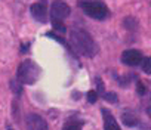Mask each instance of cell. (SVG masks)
Listing matches in <instances>:
<instances>
[{
	"mask_svg": "<svg viewBox=\"0 0 151 130\" xmlns=\"http://www.w3.org/2000/svg\"><path fill=\"white\" fill-rule=\"evenodd\" d=\"M122 121L127 126V127H136L139 124V118L132 112V111H124L122 114Z\"/></svg>",
	"mask_w": 151,
	"mask_h": 130,
	"instance_id": "9",
	"label": "cell"
},
{
	"mask_svg": "<svg viewBox=\"0 0 151 130\" xmlns=\"http://www.w3.org/2000/svg\"><path fill=\"white\" fill-rule=\"evenodd\" d=\"M101 114H102V118H104V130H122L117 120H116V117L111 114L110 109L102 108Z\"/></svg>",
	"mask_w": 151,
	"mask_h": 130,
	"instance_id": "8",
	"label": "cell"
},
{
	"mask_svg": "<svg viewBox=\"0 0 151 130\" xmlns=\"http://www.w3.org/2000/svg\"><path fill=\"white\" fill-rule=\"evenodd\" d=\"M6 130H14V129H11V127H8V129H6Z\"/></svg>",
	"mask_w": 151,
	"mask_h": 130,
	"instance_id": "20",
	"label": "cell"
},
{
	"mask_svg": "<svg viewBox=\"0 0 151 130\" xmlns=\"http://www.w3.org/2000/svg\"><path fill=\"white\" fill-rule=\"evenodd\" d=\"M42 74V70L40 67L31 59H24L21 64H19V67H18V71H17V79L19 83L22 84H34L39 77Z\"/></svg>",
	"mask_w": 151,
	"mask_h": 130,
	"instance_id": "2",
	"label": "cell"
},
{
	"mask_svg": "<svg viewBox=\"0 0 151 130\" xmlns=\"http://www.w3.org/2000/svg\"><path fill=\"white\" fill-rule=\"evenodd\" d=\"M123 24H124V28H127V30H130V31H133V30L138 28V22H136V19L132 18V16H127V18L123 21Z\"/></svg>",
	"mask_w": 151,
	"mask_h": 130,
	"instance_id": "13",
	"label": "cell"
},
{
	"mask_svg": "<svg viewBox=\"0 0 151 130\" xmlns=\"http://www.w3.org/2000/svg\"><path fill=\"white\" fill-rule=\"evenodd\" d=\"M82 121H68L64 124L62 130H82Z\"/></svg>",
	"mask_w": 151,
	"mask_h": 130,
	"instance_id": "11",
	"label": "cell"
},
{
	"mask_svg": "<svg viewBox=\"0 0 151 130\" xmlns=\"http://www.w3.org/2000/svg\"><path fill=\"white\" fill-rule=\"evenodd\" d=\"M52 27H53L55 31H59L61 34H64L67 31V28H65V25L61 19H52Z\"/></svg>",
	"mask_w": 151,
	"mask_h": 130,
	"instance_id": "14",
	"label": "cell"
},
{
	"mask_svg": "<svg viewBox=\"0 0 151 130\" xmlns=\"http://www.w3.org/2000/svg\"><path fill=\"white\" fill-rule=\"evenodd\" d=\"M147 112H148V115L151 117V106H148V108H147Z\"/></svg>",
	"mask_w": 151,
	"mask_h": 130,
	"instance_id": "19",
	"label": "cell"
},
{
	"mask_svg": "<svg viewBox=\"0 0 151 130\" xmlns=\"http://www.w3.org/2000/svg\"><path fill=\"white\" fill-rule=\"evenodd\" d=\"M102 98L107 101V102H110V104H116L117 101H119V98H117V95L114 93V92H108V93H104L102 95Z\"/></svg>",
	"mask_w": 151,
	"mask_h": 130,
	"instance_id": "16",
	"label": "cell"
},
{
	"mask_svg": "<svg viewBox=\"0 0 151 130\" xmlns=\"http://www.w3.org/2000/svg\"><path fill=\"white\" fill-rule=\"evenodd\" d=\"M30 11L36 21H39L42 24H45L47 21V8L45 3H34V5H31Z\"/></svg>",
	"mask_w": 151,
	"mask_h": 130,
	"instance_id": "7",
	"label": "cell"
},
{
	"mask_svg": "<svg viewBox=\"0 0 151 130\" xmlns=\"http://www.w3.org/2000/svg\"><path fill=\"white\" fill-rule=\"evenodd\" d=\"M70 41H71L73 50L80 53V55H83V56L95 58V55H98V52H99L98 43L83 28L73 27L71 31H70Z\"/></svg>",
	"mask_w": 151,
	"mask_h": 130,
	"instance_id": "1",
	"label": "cell"
},
{
	"mask_svg": "<svg viewBox=\"0 0 151 130\" xmlns=\"http://www.w3.org/2000/svg\"><path fill=\"white\" fill-rule=\"evenodd\" d=\"M79 8L83 11L85 15L96 21H104L110 16V9L99 0H79Z\"/></svg>",
	"mask_w": 151,
	"mask_h": 130,
	"instance_id": "3",
	"label": "cell"
},
{
	"mask_svg": "<svg viewBox=\"0 0 151 130\" xmlns=\"http://www.w3.org/2000/svg\"><path fill=\"white\" fill-rule=\"evenodd\" d=\"M22 83H19L18 81V79H14V80H11V89H12V92L17 95V96H21V93H22Z\"/></svg>",
	"mask_w": 151,
	"mask_h": 130,
	"instance_id": "10",
	"label": "cell"
},
{
	"mask_svg": "<svg viewBox=\"0 0 151 130\" xmlns=\"http://www.w3.org/2000/svg\"><path fill=\"white\" fill-rule=\"evenodd\" d=\"M96 84H98V92H96V93H101V95H104L105 92H104V84H102L101 79H96Z\"/></svg>",
	"mask_w": 151,
	"mask_h": 130,
	"instance_id": "18",
	"label": "cell"
},
{
	"mask_svg": "<svg viewBox=\"0 0 151 130\" xmlns=\"http://www.w3.org/2000/svg\"><path fill=\"white\" fill-rule=\"evenodd\" d=\"M142 61V53L136 49H127L122 53V62L127 67H136Z\"/></svg>",
	"mask_w": 151,
	"mask_h": 130,
	"instance_id": "6",
	"label": "cell"
},
{
	"mask_svg": "<svg viewBox=\"0 0 151 130\" xmlns=\"http://www.w3.org/2000/svg\"><path fill=\"white\" fill-rule=\"evenodd\" d=\"M86 96H88V102H89V104H95V102L98 101V93H96V90H89Z\"/></svg>",
	"mask_w": 151,
	"mask_h": 130,
	"instance_id": "17",
	"label": "cell"
},
{
	"mask_svg": "<svg viewBox=\"0 0 151 130\" xmlns=\"http://www.w3.org/2000/svg\"><path fill=\"white\" fill-rule=\"evenodd\" d=\"M25 127L27 130H47V121L39 114H28L25 117Z\"/></svg>",
	"mask_w": 151,
	"mask_h": 130,
	"instance_id": "5",
	"label": "cell"
},
{
	"mask_svg": "<svg viewBox=\"0 0 151 130\" xmlns=\"http://www.w3.org/2000/svg\"><path fill=\"white\" fill-rule=\"evenodd\" d=\"M136 92H138L139 96H145V95H148V89L145 87L144 81H141V80L136 81Z\"/></svg>",
	"mask_w": 151,
	"mask_h": 130,
	"instance_id": "15",
	"label": "cell"
},
{
	"mask_svg": "<svg viewBox=\"0 0 151 130\" xmlns=\"http://www.w3.org/2000/svg\"><path fill=\"white\" fill-rule=\"evenodd\" d=\"M141 68L145 74H151V56L148 58H142L141 61Z\"/></svg>",
	"mask_w": 151,
	"mask_h": 130,
	"instance_id": "12",
	"label": "cell"
},
{
	"mask_svg": "<svg viewBox=\"0 0 151 130\" xmlns=\"http://www.w3.org/2000/svg\"><path fill=\"white\" fill-rule=\"evenodd\" d=\"M70 6L64 2V0H53L50 6V18L52 19H65L70 16Z\"/></svg>",
	"mask_w": 151,
	"mask_h": 130,
	"instance_id": "4",
	"label": "cell"
}]
</instances>
